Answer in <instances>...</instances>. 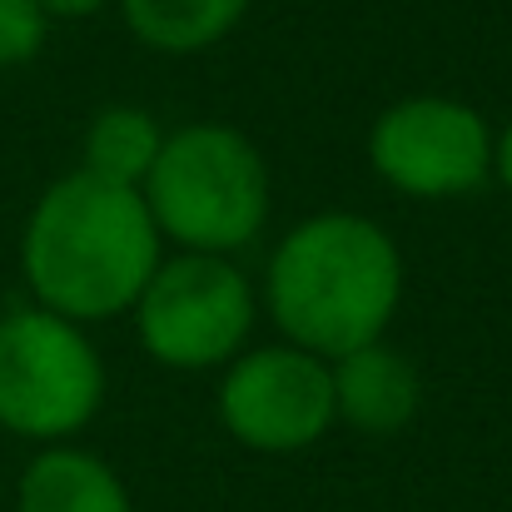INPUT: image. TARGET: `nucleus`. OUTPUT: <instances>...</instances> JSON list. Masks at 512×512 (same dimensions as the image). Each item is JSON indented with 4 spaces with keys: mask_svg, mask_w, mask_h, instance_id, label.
Returning a JSON list of instances; mask_svg holds the SVG:
<instances>
[{
    "mask_svg": "<svg viewBox=\"0 0 512 512\" xmlns=\"http://www.w3.org/2000/svg\"><path fill=\"white\" fill-rule=\"evenodd\" d=\"M165 259V239L140 189L60 174L40 189L20 229V279L30 304L90 329L130 314Z\"/></svg>",
    "mask_w": 512,
    "mask_h": 512,
    "instance_id": "f257e3e1",
    "label": "nucleus"
},
{
    "mask_svg": "<svg viewBox=\"0 0 512 512\" xmlns=\"http://www.w3.org/2000/svg\"><path fill=\"white\" fill-rule=\"evenodd\" d=\"M403 254L398 239L348 209H324L299 219L269 254L259 309L284 343L319 358H343L388 334L403 304Z\"/></svg>",
    "mask_w": 512,
    "mask_h": 512,
    "instance_id": "f03ea898",
    "label": "nucleus"
},
{
    "mask_svg": "<svg viewBox=\"0 0 512 512\" xmlns=\"http://www.w3.org/2000/svg\"><path fill=\"white\" fill-rule=\"evenodd\" d=\"M140 194L165 244L224 259L249 249L274 209L264 150L224 120H189L170 130Z\"/></svg>",
    "mask_w": 512,
    "mask_h": 512,
    "instance_id": "7ed1b4c3",
    "label": "nucleus"
},
{
    "mask_svg": "<svg viewBox=\"0 0 512 512\" xmlns=\"http://www.w3.org/2000/svg\"><path fill=\"white\" fill-rule=\"evenodd\" d=\"M105 393L110 373L90 329L40 304L0 314V433L70 443L100 418Z\"/></svg>",
    "mask_w": 512,
    "mask_h": 512,
    "instance_id": "20e7f679",
    "label": "nucleus"
},
{
    "mask_svg": "<svg viewBox=\"0 0 512 512\" xmlns=\"http://www.w3.org/2000/svg\"><path fill=\"white\" fill-rule=\"evenodd\" d=\"M254 279L224 254H165L130 309L140 348L170 373H214L234 363L259 324Z\"/></svg>",
    "mask_w": 512,
    "mask_h": 512,
    "instance_id": "39448f33",
    "label": "nucleus"
},
{
    "mask_svg": "<svg viewBox=\"0 0 512 512\" xmlns=\"http://www.w3.org/2000/svg\"><path fill=\"white\" fill-rule=\"evenodd\" d=\"M214 413L224 433L249 453L269 458L304 453L324 443L329 428L339 423L329 358L284 339L244 348L234 363L219 368Z\"/></svg>",
    "mask_w": 512,
    "mask_h": 512,
    "instance_id": "423d86ee",
    "label": "nucleus"
},
{
    "mask_svg": "<svg viewBox=\"0 0 512 512\" xmlns=\"http://www.w3.org/2000/svg\"><path fill=\"white\" fill-rule=\"evenodd\" d=\"M368 170L403 199H458L493 179V125L453 95H408L373 115Z\"/></svg>",
    "mask_w": 512,
    "mask_h": 512,
    "instance_id": "0eeeda50",
    "label": "nucleus"
},
{
    "mask_svg": "<svg viewBox=\"0 0 512 512\" xmlns=\"http://www.w3.org/2000/svg\"><path fill=\"white\" fill-rule=\"evenodd\" d=\"M329 373H334V413L353 433L393 438L423 408V373H418V363L403 348H393L388 339L363 343V348L334 358Z\"/></svg>",
    "mask_w": 512,
    "mask_h": 512,
    "instance_id": "6e6552de",
    "label": "nucleus"
},
{
    "mask_svg": "<svg viewBox=\"0 0 512 512\" xmlns=\"http://www.w3.org/2000/svg\"><path fill=\"white\" fill-rule=\"evenodd\" d=\"M15 512H135L125 478L80 443L40 448L15 478Z\"/></svg>",
    "mask_w": 512,
    "mask_h": 512,
    "instance_id": "1a4fd4ad",
    "label": "nucleus"
},
{
    "mask_svg": "<svg viewBox=\"0 0 512 512\" xmlns=\"http://www.w3.org/2000/svg\"><path fill=\"white\" fill-rule=\"evenodd\" d=\"M125 30L155 55H204L239 30L254 0H115Z\"/></svg>",
    "mask_w": 512,
    "mask_h": 512,
    "instance_id": "9d476101",
    "label": "nucleus"
},
{
    "mask_svg": "<svg viewBox=\"0 0 512 512\" xmlns=\"http://www.w3.org/2000/svg\"><path fill=\"white\" fill-rule=\"evenodd\" d=\"M165 150V130L145 105H105L90 125H85V145H80V170L125 189H140L155 160Z\"/></svg>",
    "mask_w": 512,
    "mask_h": 512,
    "instance_id": "9b49d317",
    "label": "nucleus"
},
{
    "mask_svg": "<svg viewBox=\"0 0 512 512\" xmlns=\"http://www.w3.org/2000/svg\"><path fill=\"white\" fill-rule=\"evenodd\" d=\"M50 15L35 0H0V70L30 65L45 50Z\"/></svg>",
    "mask_w": 512,
    "mask_h": 512,
    "instance_id": "f8f14e48",
    "label": "nucleus"
},
{
    "mask_svg": "<svg viewBox=\"0 0 512 512\" xmlns=\"http://www.w3.org/2000/svg\"><path fill=\"white\" fill-rule=\"evenodd\" d=\"M50 20H90V15H100L105 5H115V0H35Z\"/></svg>",
    "mask_w": 512,
    "mask_h": 512,
    "instance_id": "ddd939ff",
    "label": "nucleus"
},
{
    "mask_svg": "<svg viewBox=\"0 0 512 512\" xmlns=\"http://www.w3.org/2000/svg\"><path fill=\"white\" fill-rule=\"evenodd\" d=\"M493 179L512 194V120L503 130H493Z\"/></svg>",
    "mask_w": 512,
    "mask_h": 512,
    "instance_id": "4468645a",
    "label": "nucleus"
}]
</instances>
